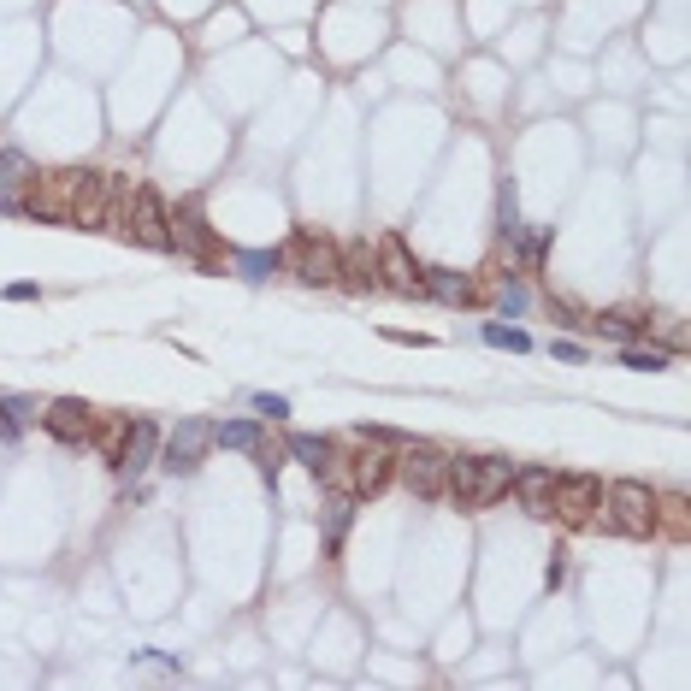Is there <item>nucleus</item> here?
I'll return each instance as SVG.
<instances>
[{
  "label": "nucleus",
  "instance_id": "nucleus-1",
  "mask_svg": "<svg viewBox=\"0 0 691 691\" xmlns=\"http://www.w3.org/2000/svg\"><path fill=\"white\" fill-rule=\"evenodd\" d=\"M508 485H514V461H508V455H449V485H443V497L455 508L485 514V508H497L508 497Z\"/></svg>",
  "mask_w": 691,
  "mask_h": 691
},
{
  "label": "nucleus",
  "instance_id": "nucleus-2",
  "mask_svg": "<svg viewBox=\"0 0 691 691\" xmlns=\"http://www.w3.org/2000/svg\"><path fill=\"white\" fill-rule=\"evenodd\" d=\"M89 178V166H60V172H36L30 178V195H24V213L30 219H48V225H65L71 219V201Z\"/></svg>",
  "mask_w": 691,
  "mask_h": 691
},
{
  "label": "nucleus",
  "instance_id": "nucleus-3",
  "mask_svg": "<svg viewBox=\"0 0 691 691\" xmlns=\"http://www.w3.org/2000/svg\"><path fill=\"white\" fill-rule=\"evenodd\" d=\"M603 514H609V526L621 538H650L656 532V491L644 479H621V485H609Z\"/></svg>",
  "mask_w": 691,
  "mask_h": 691
},
{
  "label": "nucleus",
  "instance_id": "nucleus-4",
  "mask_svg": "<svg viewBox=\"0 0 691 691\" xmlns=\"http://www.w3.org/2000/svg\"><path fill=\"white\" fill-rule=\"evenodd\" d=\"M390 479H402L420 503H438L443 485H449V455H443L438 443H402V455H396V473Z\"/></svg>",
  "mask_w": 691,
  "mask_h": 691
},
{
  "label": "nucleus",
  "instance_id": "nucleus-5",
  "mask_svg": "<svg viewBox=\"0 0 691 691\" xmlns=\"http://www.w3.org/2000/svg\"><path fill=\"white\" fill-rule=\"evenodd\" d=\"M396 473V455L384 449V438H355V449L343 455V497H378Z\"/></svg>",
  "mask_w": 691,
  "mask_h": 691
},
{
  "label": "nucleus",
  "instance_id": "nucleus-6",
  "mask_svg": "<svg viewBox=\"0 0 691 691\" xmlns=\"http://www.w3.org/2000/svg\"><path fill=\"white\" fill-rule=\"evenodd\" d=\"M337 254L343 249H337L325 231H296L284 260H290V272H296L302 284H337Z\"/></svg>",
  "mask_w": 691,
  "mask_h": 691
},
{
  "label": "nucleus",
  "instance_id": "nucleus-7",
  "mask_svg": "<svg viewBox=\"0 0 691 691\" xmlns=\"http://www.w3.org/2000/svg\"><path fill=\"white\" fill-rule=\"evenodd\" d=\"M125 237H130V243H142V249H172V213L160 207V195H154V189L136 184L130 213H125Z\"/></svg>",
  "mask_w": 691,
  "mask_h": 691
},
{
  "label": "nucleus",
  "instance_id": "nucleus-8",
  "mask_svg": "<svg viewBox=\"0 0 691 691\" xmlns=\"http://www.w3.org/2000/svg\"><path fill=\"white\" fill-rule=\"evenodd\" d=\"M597 508H603V485L591 479V473H567V479H556V503H550V514L562 520V526H591L597 520Z\"/></svg>",
  "mask_w": 691,
  "mask_h": 691
},
{
  "label": "nucleus",
  "instance_id": "nucleus-9",
  "mask_svg": "<svg viewBox=\"0 0 691 691\" xmlns=\"http://www.w3.org/2000/svg\"><path fill=\"white\" fill-rule=\"evenodd\" d=\"M373 260H378V284H384V290H396V296H426V266L408 254L402 237H384Z\"/></svg>",
  "mask_w": 691,
  "mask_h": 691
},
{
  "label": "nucleus",
  "instance_id": "nucleus-10",
  "mask_svg": "<svg viewBox=\"0 0 691 691\" xmlns=\"http://www.w3.org/2000/svg\"><path fill=\"white\" fill-rule=\"evenodd\" d=\"M207 443H213V426H207V420H184V426L166 438V449H160V467H166V473H195L201 455H207Z\"/></svg>",
  "mask_w": 691,
  "mask_h": 691
},
{
  "label": "nucleus",
  "instance_id": "nucleus-11",
  "mask_svg": "<svg viewBox=\"0 0 691 691\" xmlns=\"http://www.w3.org/2000/svg\"><path fill=\"white\" fill-rule=\"evenodd\" d=\"M42 426H48V438H60V443H89V432H95V408L77 402V396H60V402L42 408Z\"/></svg>",
  "mask_w": 691,
  "mask_h": 691
},
{
  "label": "nucleus",
  "instance_id": "nucleus-12",
  "mask_svg": "<svg viewBox=\"0 0 691 691\" xmlns=\"http://www.w3.org/2000/svg\"><path fill=\"white\" fill-rule=\"evenodd\" d=\"M520 508L532 520H550V503H556V467H514V485H508Z\"/></svg>",
  "mask_w": 691,
  "mask_h": 691
},
{
  "label": "nucleus",
  "instance_id": "nucleus-13",
  "mask_svg": "<svg viewBox=\"0 0 691 691\" xmlns=\"http://www.w3.org/2000/svg\"><path fill=\"white\" fill-rule=\"evenodd\" d=\"M107 189H113V172H95V166H89V178H83V189H77V201H71V219H65V225L95 231V225L107 219Z\"/></svg>",
  "mask_w": 691,
  "mask_h": 691
},
{
  "label": "nucleus",
  "instance_id": "nucleus-14",
  "mask_svg": "<svg viewBox=\"0 0 691 691\" xmlns=\"http://www.w3.org/2000/svg\"><path fill=\"white\" fill-rule=\"evenodd\" d=\"M172 243H178V249H189L195 260H213V266L225 260V249L213 243V231L201 225V213H195V207H178V219H172Z\"/></svg>",
  "mask_w": 691,
  "mask_h": 691
},
{
  "label": "nucleus",
  "instance_id": "nucleus-15",
  "mask_svg": "<svg viewBox=\"0 0 691 691\" xmlns=\"http://www.w3.org/2000/svg\"><path fill=\"white\" fill-rule=\"evenodd\" d=\"M154 449H160V432H154V420H130V432H125V443H119V473L125 479H136L148 461H154Z\"/></svg>",
  "mask_w": 691,
  "mask_h": 691
},
{
  "label": "nucleus",
  "instance_id": "nucleus-16",
  "mask_svg": "<svg viewBox=\"0 0 691 691\" xmlns=\"http://www.w3.org/2000/svg\"><path fill=\"white\" fill-rule=\"evenodd\" d=\"M337 284H343L349 296H367V290H378V260L367 249H343V254H337Z\"/></svg>",
  "mask_w": 691,
  "mask_h": 691
},
{
  "label": "nucleus",
  "instance_id": "nucleus-17",
  "mask_svg": "<svg viewBox=\"0 0 691 691\" xmlns=\"http://www.w3.org/2000/svg\"><path fill=\"white\" fill-rule=\"evenodd\" d=\"M284 455H296V461H302V467H308V473H314V479H319V473L331 467V455H337V443H331V438H308V432H296Z\"/></svg>",
  "mask_w": 691,
  "mask_h": 691
},
{
  "label": "nucleus",
  "instance_id": "nucleus-18",
  "mask_svg": "<svg viewBox=\"0 0 691 691\" xmlns=\"http://www.w3.org/2000/svg\"><path fill=\"white\" fill-rule=\"evenodd\" d=\"M426 290L438 296V302H479V290H473V278H461V272H426Z\"/></svg>",
  "mask_w": 691,
  "mask_h": 691
},
{
  "label": "nucleus",
  "instance_id": "nucleus-19",
  "mask_svg": "<svg viewBox=\"0 0 691 691\" xmlns=\"http://www.w3.org/2000/svg\"><path fill=\"white\" fill-rule=\"evenodd\" d=\"M485 343H491V349H508V355H526V349H532V337H526L520 325H503V319L485 325Z\"/></svg>",
  "mask_w": 691,
  "mask_h": 691
},
{
  "label": "nucleus",
  "instance_id": "nucleus-20",
  "mask_svg": "<svg viewBox=\"0 0 691 691\" xmlns=\"http://www.w3.org/2000/svg\"><path fill=\"white\" fill-rule=\"evenodd\" d=\"M213 443H225V449H254V443H260V420H231V426H213Z\"/></svg>",
  "mask_w": 691,
  "mask_h": 691
},
{
  "label": "nucleus",
  "instance_id": "nucleus-21",
  "mask_svg": "<svg viewBox=\"0 0 691 691\" xmlns=\"http://www.w3.org/2000/svg\"><path fill=\"white\" fill-rule=\"evenodd\" d=\"M0 420H6V432H18V426L42 420V408H36L30 396H0Z\"/></svg>",
  "mask_w": 691,
  "mask_h": 691
},
{
  "label": "nucleus",
  "instance_id": "nucleus-22",
  "mask_svg": "<svg viewBox=\"0 0 691 691\" xmlns=\"http://www.w3.org/2000/svg\"><path fill=\"white\" fill-rule=\"evenodd\" d=\"M36 178V166H30V154H18V148H6L0 154V184L6 189H18V184H30Z\"/></svg>",
  "mask_w": 691,
  "mask_h": 691
},
{
  "label": "nucleus",
  "instance_id": "nucleus-23",
  "mask_svg": "<svg viewBox=\"0 0 691 691\" xmlns=\"http://www.w3.org/2000/svg\"><path fill=\"white\" fill-rule=\"evenodd\" d=\"M125 432H130V420H95V432H89V438L107 449V461H119V443H125Z\"/></svg>",
  "mask_w": 691,
  "mask_h": 691
},
{
  "label": "nucleus",
  "instance_id": "nucleus-24",
  "mask_svg": "<svg viewBox=\"0 0 691 691\" xmlns=\"http://www.w3.org/2000/svg\"><path fill=\"white\" fill-rule=\"evenodd\" d=\"M237 266H243V278H272V266H278V254H266V249H243V254H231Z\"/></svg>",
  "mask_w": 691,
  "mask_h": 691
},
{
  "label": "nucleus",
  "instance_id": "nucleus-25",
  "mask_svg": "<svg viewBox=\"0 0 691 691\" xmlns=\"http://www.w3.org/2000/svg\"><path fill=\"white\" fill-rule=\"evenodd\" d=\"M621 367H632V373H656V367H668V355H662V349H627Z\"/></svg>",
  "mask_w": 691,
  "mask_h": 691
},
{
  "label": "nucleus",
  "instance_id": "nucleus-26",
  "mask_svg": "<svg viewBox=\"0 0 691 691\" xmlns=\"http://www.w3.org/2000/svg\"><path fill=\"white\" fill-rule=\"evenodd\" d=\"M254 467H260L266 479H278V467H284V449H272V443L260 438V443H254Z\"/></svg>",
  "mask_w": 691,
  "mask_h": 691
},
{
  "label": "nucleus",
  "instance_id": "nucleus-27",
  "mask_svg": "<svg viewBox=\"0 0 691 691\" xmlns=\"http://www.w3.org/2000/svg\"><path fill=\"white\" fill-rule=\"evenodd\" d=\"M497 219H503V237H508V243H520V213H514V189H503V201H497Z\"/></svg>",
  "mask_w": 691,
  "mask_h": 691
},
{
  "label": "nucleus",
  "instance_id": "nucleus-28",
  "mask_svg": "<svg viewBox=\"0 0 691 691\" xmlns=\"http://www.w3.org/2000/svg\"><path fill=\"white\" fill-rule=\"evenodd\" d=\"M254 414H266V420H284V414H290V402H284V396H272V390H260V396H254Z\"/></svg>",
  "mask_w": 691,
  "mask_h": 691
},
{
  "label": "nucleus",
  "instance_id": "nucleus-29",
  "mask_svg": "<svg viewBox=\"0 0 691 691\" xmlns=\"http://www.w3.org/2000/svg\"><path fill=\"white\" fill-rule=\"evenodd\" d=\"M497 308H503L508 319H514V314H526V290H520V284H508L503 296H497Z\"/></svg>",
  "mask_w": 691,
  "mask_h": 691
},
{
  "label": "nucleus",
  "instance_id": "nucleus-30",
  "mask_svg": "<svg viewBox=\"0 0 691 691\" xmlns=\"http://www.w3.org/2000/svg\"><path fill=\"white\" fill-rule=\"evenodd\" d=\"M567 579V562L562 556H550V567H544V585H550V591H556V585H562Z\"/></svg>",
  "mask_w": 691,
  "mask_h": 691
},
{
  "label": "nucleus",
  "instance_id": "nucleus-31",
  "mask_svg": "<svg viewBox=\"0 0 691 691\" xmlns=\"http://www.w3.org/2000/svg\"><path fill=\"white\" fill-rule=\"evenodd\" d=\"M556 361H567V367H579V361H585V349H579V343H556Z\"/></svg>",
  "mask_w": 691,
  "mask_h": 691
}]
</instances>
